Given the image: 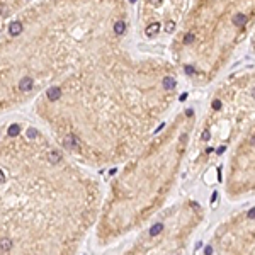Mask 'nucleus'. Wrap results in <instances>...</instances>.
Segmentation results:
<instances>
[{"instance_id":"nucleus-1","label":"nucleus","mask_w":255,"mask_h":255,"mask_svg":"<svg viewBox=\"0 0 255 255\" xmlns=\"http://www.w3.org/2000/svg\"><path fill=\"white\" fill-rule=\"evenodd\" d=\"M124 41L92 51L36 97L38 116L68 152L82 153L99 138L129 145L163 128L179 95V72L170 60L129 51Z\"/></svg>"},{"instance_id":"nucleus-2","label":"nucleus","mask_w":255,"mask_h":255,"mask_svg":"<svg viewBox=\"0 0 255 255\" xmlns=\"http://www.w3.org/2000/svg\"><path fill=\"white\" fill-rule=\"evenodd\" d=\"M129 0H38L0 24V112L36 100L85 56L123 41Z\"/></svg>"},{"instance_id":"nucleus-3","label":"nucleus","mask_w":255,"mask_h":255,"mask_svg":"<svg viewBox=\"0 0 255 255\" xmlns=\"http://www.w3.org/2000/svg\"><path fill=\"white\" fill-rule=\"evenodd\" d=\"M255 0H192L172 33L173 66L191 82L211 83L254 27Z\"/></svg>"},{"instance_id":"nucleus-4","label":"nucleus","mask_w":255,"mask_h":255,"mask_svg":"<svg viewBox=\"0 0 255 255\" xmlns=\"http://www.w3.org/2000/svg\"><path fill=\"white\" fill-rule=\"evenodd\" d=\"M34 0H0V24L27 9Z\"/></svg>"}]
</instances>
